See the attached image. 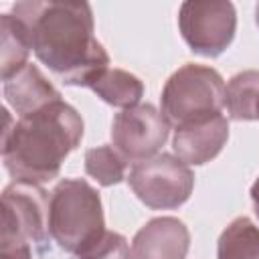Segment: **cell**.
<instances>
[{"instance_id":"cell-7","label":"cell","mask_w":259,"mask_h":259,"mask_svg":"<svg viewBox=\"0 0 259 259\" xmlns=\"http://www.w3.org/2000/svg\"><path fill=\"white\" fill-rule=\"evenodd\" d=\"M49 192L38 184L12 182L2 192L0 241L45 247L49 241Z\"/></svg>"},{"instance_id":"cell-15","label":"cell","mask_w":259,"mask_h":259,"mask_svg":"<svg viewBox=\"0 0 259 259\" xmlns=\"http://www.w3.org/2000/svg\"><path fill=\"white\" fill-rule=\"evenodd\" d=\"M217 259H259V227L247 217L231 221L219 237Z\"/></svg>"},{"instance_id":"cell-5","label":"cell","mask_w":259,"mask_h":259,"mask_svg":"<svg viewBox=\"0 0 259 259\" xmlns=\"http://www.w3.org/2000/svg\"><path fill=\"white\" fill-rule=\"evenodd\" d=\"M134 194L154 210L182 206L194 188V174L178 156L162 152L132 166L127 176Z\"/></svg>"},{"instance_id":"cell-14","label":"cell","mask_w":259,"mask_h":259,"mask_svg":"<svg viewBox=\"0 0 259 259\" xmlns=\"http://www.w3.org/2000/svg\"><path fill=\"white\" fill-rule=\"evenodd\" d=\"M259 105V71L249 69L233 75L225 87V107L235 121L257 119Z\"/></svg>"},{"instance_id":"cell-6","label":"cell","mask_w":259,"mask_h":259,"mask_svg":"<svg viewBox=\"0 0 259 259\" xmlns=\"http://www.w3.org/2000/svg\"><path fill=\"white\" fill-rule=\"evenodd\" d=\"M178 28L192 53L223 55L237 32V12L225 0H188L178 10Z\"/></svg>"},{"instance_id":"cell-10","label":"cell","mask_w":259,"mask_h":259,"mask_svg":"<svg viewBox=\"0 0 259 259\" xmlns=\"http://www.w3.org/2000/svg\"><path fill=\"white\" fill-rule=\"evenodd\" d=\"M188 249V227L176 217H156L134 235L132 259H186Z\"/></svg>"},{"instance_id":"cell-17","label":"cell","mask_w":259,"mask_h":259,"mask_svg":"<svg viewBox=\"0 0 259 259\" xmlns=\"http://www.w3.org/2000/svg\"><path fill=\"white\" fill-rule=\"evenodd\" d=\"M77 259H132L127 239L115 231H103L91 245H87Z\"/></svg>"},{"instance_id":"cell-3","label":"cell","mask_w":259,"mask_h":259,"mask_svg":"<svg viewBox=\"0 0 259 259\" xmlns=\"http://www.w3.org/2000/svg\"><path fill=\"white\" fill-rule=\"evenodd\" d=\"M105 231L99 192L83 178H63L49 196V235L67 253L79 255Z\"/></svg>"},{"instance_id":"cell-16","label":"cell","mask_w":259,"mask_h":259,"mask_svg":"<svg viewBox=\"0 0 259 259\" xmlns=\"http://www.w3.org/2000/svg\"><path fill=\"white\" fill-rule=\"evenodd\" d=\"M127 162L113 146H97L85 152V172L101 186L119 184L125 178Z\"/></svg>"},{"instance_id":"cell-21","label":"cell","mask_w":259,"mask_h":259,"mask_svg":"<svg viewBox=\"0 0 259 259\" xmlns=\"http://www.w3.org/2000/svg\"><path fill=\"white\" fill-rule=\"evenodd\" d=\"M257 119H259V105H257Z\"/></svg>"},{"instance_id":"cell-13","label":"cell","mask_w":259,"mask_h":259,"mask_svg":"<svg viewBox=\"0 0 259 259\" xmlns=\"http://www.w3.org/2000/svg\"><path fill=\"white\" fill-rule=\"evenodd\" d=\"M99 99L113 107H134L140 103L144 95V83L130 71L123 69H107L97 77V81L89 87Z\"/></svg>"},{"instance_id":"cell-20","label":"cell","mask_w":259,"mask_h":259,"mask_svg":"<svg viewBox=\"0 0 259 259\" xmlns=\"http://www.w3.org/2000/svg\"><path fill=\"white\" fill-rule=\"evenodd\" d=\"M255 24L259 26V4L255 6Z\"/></svg>"},{"instance_id":"cell-2","label":"cell","mask_w":259,"mask_h":259,"mask_svg":"<svg viewBox=\"0 0 259 259\" xmlns=\"http://www.w3.org/2000/svg\"><path fill=\"white\" fill-rule=\"evenodd\" d=\"M2 160L16 182L42 184L59 176L65 158L81 144L83 119L63 99L12 121L2 109Z\"/></svg>"},{"instance_id":"cell-12","label":"cell","mask_w":259,"mask_h":259,"mask_svg":"<svg viewBox=\"0 0 259 259\" xmlns=\"http://www.w3.org/2000/svg\"><path fill=\"white\" fill-rule=\"evenodd\" d=\"M0 40V73L2 81H6L28 65V53L32 51V45L26 26L14 14H2Z\"/></svg>"},{"instance_id":"cell-18","label":"cell","mask_w":259,"mask_h":259,"mask_svg":"<svg viewBox=\"0 0 259 259\" xmlns=\"http://www.w3.org/2000/svg\"><path fill=\"white\" fill-rule=\"evenodd\" d=\"M0 259H32V245L20 241H0Z\"/></svg>"},{"instance_id":"cell-19","label":"cell","mask_w":259,"mask_h":259,"mask_svg":"<svg viewBox=\"0 0 259 259\" xmlns=\"http://www.w3.org/2000/svg\"><path fill=\"white\" fill-rule=\"evenodd\" d=\"M251 202H253V210H255V217L259 219V178L253 182L251 186Z\"/></svg>"},{"instance_id":"cell-4","label":"cell","mask_w":259,"mask_h":259,"mask_svg":"<svg viewBox=\"0 0 259 259\" xmlns=\"http://www.w3.org/2000/svg\"><path fill=\"white\" fill-rule=\"evenodd\" d=\"M225 87L217 69L186 63L168 77L162 89V115L170 125L180 127L223 113Z\"/></svg>"},{"instance_id":"cell-1","label":"cell","mask_w":259,"mask_h":259,"mask_svg":"<svg viewBox=\"0 0 259 259\" xmlns=\"http://www.w3.org/2000/svg\"><path fill=\"white\" fill-rule=\"evenodd\" d=\"M12 14L26 26L36 59L65 85L91 87L109 69L87 2H16Z\"/></svg>"},{"instance_id":"cell-9","label":"cell","mask_w":259,"mask_h":259,"mask_svg":"<svg viewBox=\"0 0 259 259\" xmlns=\"http://www.w3.org/2000/svg\"><path fill=\"white\" fill-rule=\"evenodd\" d=\"M227 140H229V121L223 113H217L212 117L176 127L172 138V148L174 154L184 164L200 166L217 158L225 148Z\"/></svg>"},{"instance_id":"cell-8","label":"cell","mask_w":259,"mask_h":259,"mask_svg":"<svg viewBox=\"0 0 259 259\" xmlns=\"http://www.w3.org/2000/svg\"><path fill=\"white\" fill-rule=\"evenodd\" d=\"M170 136V123L152 103H138L121 109L111 121L113 148L125 162H144L158 154Z\"/></svg>"},{"instance_id":"cell-11","label":"cell","mask_w":259,"mask_h":259,"mask_svg":"<svg viewBox=\"0 0 259 259\" xmlns=\"http://www.w3.org/2000/svg\"><path fill=\"white\" fill-rule=\"evenodd\" d=\"M4 97L18 117L34 113L53 101L61 99V93L32 63L22 67L16 75L4 81Z\"/></svg>"}]
</instances>
